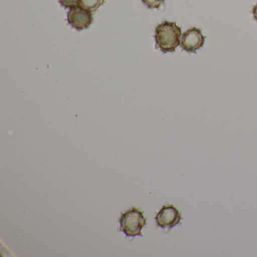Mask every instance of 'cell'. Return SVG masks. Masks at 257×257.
Returning <instances> with one entry per match:
<instances>
[{
    "mask_svg": "<svg viewBox=\"0 0 257 257\" xmlns=\"http://www.w3.org/2000/svg\"><path fill=\"white\" fill-rule=\"evenodd\" d=\"M182 29L176 22H165L156 27L155 31L156 47L163 53L175 52L180 45Z\"/></svg>",
    "mask_w": 257,
    "mask_h": 257,
    "instance_id": "obj_1",
    "label": "cell"
},
{
    "mask_svg": "<svg viewBox=\"0 0 257 257\" xmlns=\"http://www.w3.org/2000/svg\"><path fill=\"white\" fill-rule=\"evenodd\" d=\"M118 222L120 224L119 231L124 232L127 237H142V229L147 225V218L144 216V211L136 207H132L121 213Z\"/></svg>",
    "mask_w": 257,
    "mask_h": 257,
    "instance_id": "obj_2",
    "label": "cell"
},
{
    "mask_svg": "<svg viewBox=\"0 0 257 257\" xmlns=\"http://www.w3.org/2000/svg\"><path fill=\"white\" fill-rule=\"evenodd\" d=\"M155 219L158 227L171 230L180 223L182 216L180 212L173 204H165L158 212Z\"/></svg>",
    "mask_w": 257,
    "mask_h": 257,
    "instance_id": "obj_3",
    "label": "cell"
},
{
    "mask_svg": "<svg viewBox=\"0 0 257 257\" xmlns=\"http://www.w3.org/2000/svg\"><path fill=\"white\" fill-rule=\"evenodd\" d=\"M205 37L199 28H191L182 36L180 46L181 49L188 53H195L204 46Z\"/></svg>",
    "mask_w": 257,
    "mask_h": 257,
    "instance_id": "obj_4",
    "label": "cell"
},
{
    "mask_svg": "<svg viewBox=\"0 0 257 257\" xmlns=\"http://www.w3.org/2000/svg\"><path fill=\"white\" fill-rule=\"evenodd\" d=\"M94 18L91 12L80 7L70 9L67 14V22L77 31L87 29L93 23Z\"/></svg>",
    "mask_w": 257,
    "mask_h": 257,
    "instance_id": "obj_5",
    "label": "cell"
},
{
    "mask_svg": "<svg viewBox=\"0 0 257 257\" xmlns=\"http://www.w3.org/2000/svg\"><path fill=\"white\" fill-rule=\"evenodd\" d=\"M105 0H80L79 7L90 12H96L103 5Z\"/></svg>",
    "mask_w": 257,
    "mask_h": 257,
    "instance_id": "obj_6",
    "label": "cell"
},
{
    "mask_svg": "<svg viewBox=\"0 0 257 257\" xmlns=\"http://www.w3.org/2000/svg\"><path fill=\"white\" fill-rule=\"evenodd\" d=\"M143 4L150 10L159 9L162 4H165V0H141Z\"/></svg>",
    "mask_w": 257,
    "mask_h": 257,
    "instance_id": "obj_7",
    "label": "cell"
},
{
    "mask_svg": "<svg viewBox=\"0 0 257 257\" xmlns=\"http://www.w3.org/2000/svg\"><path fill=\"white\" fill-rule=\"evenodd\" d=\"M80 0H59L60 4L65 9H72L79 5Z\"/></svg>",
    "mask_w": 257,
    "mask_h": 257,
    "instance_id": "obj_8",
    "label": "cell"
},
{
    "mask_svg": "<svg viewBox=\"0 0 257 257\" xmlns=\"http://www.w3.org/2000/svg\"><path fill=\"white\" fill-rule=\"evenodd\" d=\"M252 16H253L254 19L257 22V4L254 6L252 10Z\"/></svg>",
    "mask_w": 257,
    "mask_h": 257,
    "instance_id": "obj_9",
    "label": "cell"
}]
</instances>
